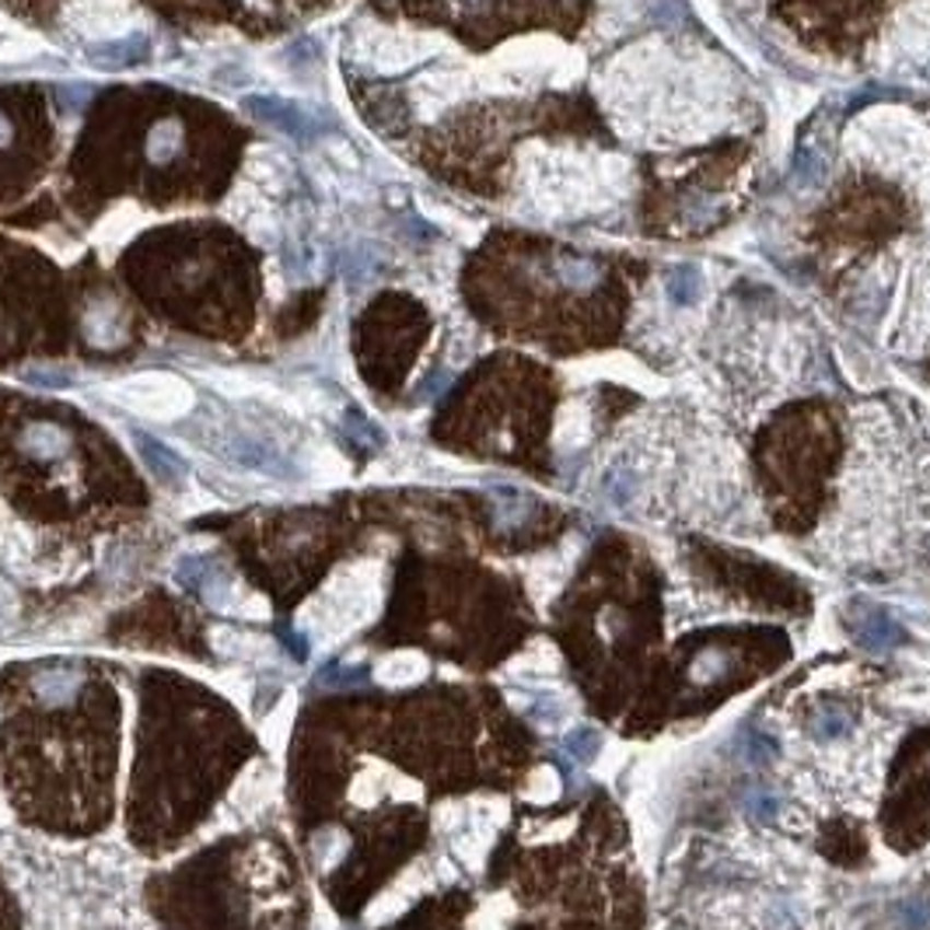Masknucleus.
<instances>
[{
    "label": "nucleus",
    "mask_w": 930,
    "mask_h": 930,
    "mask_svg": "<svg viewBox=\"0 0 930 930\" xmlns=\"http://www.w3.org/2000/svg\"><path fill=\"white\" fill-rule=\"evenodd\" d=\"M839 434L818 406H794L759 438V465L770 493L783 508V525L801 528L804 511L815 508L818 487L833 476Z\"/></svg>",
    "instance_id": "nucleus-1"
},
{
    "label": "nucleus",
    "mask_w": 930,
    "mask_h": 930,
    "mask_svg": "<svg viewBox=\"0 0 930 930\" xmlns=\"http://www.w3.org/2000/svg\"><path fill=\"white\" fill-rule=\"evenodd\" d=\"M374 605H379V574L368 567L344 570V574H336L326 592L301 613V630L312 640L336 643L347 633H353L357 626H364V619L374 613Z\"/></svg>",
    "instance_id": "nucleus-2"
},
{
    "label": "nucleus",
    "mask_w": 930,
    "mask_h": 930,
    "mask_svg": "<svg viewBox=\"0 0 930 930\" xmlns=\"http://www.w3.org/2000/svg\"><path fill=\"white\" fill-rule=\"evenodd\" d=\"M885 829L892 844H914L930 829V731L906 745L885 804Z\"/></svg>",
    "instance_id": "nucleus-3"
},
{
    "label": "nucleus",
    "mask_w": 930,
    "mask_h": 930,
    "mask_svg": "<svg viewBox=\"0 0 930 930\" xmlns=\"http://www.w3.org/2000/svg\"><path fill=\"white\" fill-rule=\"evenodd\" d=\"M109 399L144 420H178L196 406L193 385L168 371H144L109 385Z\"/></svg>",
    "instance_id": "nucleus-4"
},
{
    "label": "nucleus",
    "mask_w": 930,
    "mask_h": 930,
    "mask_svg": "<svg viewBox=\"0 0 930 930\" xmlns=\"http://www.w3.org/2000/svg\"><path fill=\"white\" fill-rule=\"evenodd\" d=\"M357 53H361L374 70L396 74V70H406V67H414L417 60L427 57V39L423 35H414V32L361 25L357 28Z\"/></svg>",
    "instance_id": "nucleus-5"
},
{
    "label": "nucleus",
    "mask_w": 930,
    "mask_h": 930,
    "mask_svg": "<svg viewBox=\"0 0 930 930\" xmlns=\"http://www.w3.org/2000/svg\"><path fill=\"white\" fill-rule=\"evenodd\" d=\"M137 22V11L130 0H74L70 8V25L88 39H116L130 32Z\"/></svg>",
    "instance_id": "nucleus-6"
},
{
    "label": "nucleus",
    "mask_w": 930,
    "mask_h": 930,
    "mask_svg": "<svg viewBox=\"0 0 930 930\" xmlns=\"http://www.w3.org/2000/svg\"><path fill=\"white\" fill-rule=\"evenodd\" d=\"M847 626H850L853 640L868 651H885V648L903 643V626L892 616H885L882 609H874V605H853Z\"/></svg>",
    "instance_id": "nucleus-7"
},
{
    "label": "nucleus",
    "mask_w": 930,
    "mask_h": 930,
    "mask_svg": "<svg viewBox=\"0 0 930 930\" xmlns=\"http://www.w3.org/2000/svg\"><path fill=\"white\" fill-rule=\"evenodd\" d=\"M245 178H248V186L266 189V193L283 189L291 178V161L277 148H253L245 158Z\"/></svg>",
    "instance_id": "nucleus-8"
},
{
    "label": "nucleus",
    "mask_w": 930,
    "mask_h": 930,
    "mask_svg": "<svg viewBox=\"0 0 930 930\" xmlns=\"http://www.w3.org/2000/svg\"><path fill=\"white\" fill-rule=\"evenodd\" d=\"M228 213L248 231V235H256V239H266V235H270V228H274V213H270V207H266L263 193L256 186L239 189L235 196H231Z\"/></svg>",
    "instance_id": "nucleus-9"
},
{
    "label": "nucleus",
    "mask_w": 930,
    "mask_h": 930,
    "mask_svg": "<svg viewBox=\"0 0 930 930\" xmlns=\"http://www.w3.org/2000/svg\"><path fill=\"white\" fill-rule=\"evenodd\" d=\"M140 224H144V210H140L137 204H119L109 218L95 228V245L98 248H119L123 242H130L137 235Z\"/></svg>",
    "instance_id": "nucleus-10"
},
{
    "label": "nucleus",
    "mask_w": 930,
    "mask_h": 930,
    "mask_svg": "<svg viewBox=\"0 0 930 930\" xmlns=\"http://www.w3.org/2000/svg\"><path fill=\"white\" fill-rule=\"evenodd\" d=\"M427 672V661L414 651H399V654H388L379 669H374V678L379 683H392V686H403V683H414Z\"/></svg>",
    "instance_id": "nucleus-11"
},
{
    "label": "nucleus",
    "mask_w": 930,
    "mask_h": 930,
    "mask_svg": "<svg viewBox=\"0 0 930 930\" xmlns=\"http://www.w3.org/2000/svg\"><path fill=\"white\" fill-rule=\"evenodd\" d=\"M850 728V713L844 707H818L815 713V731L822 739H836V735H847Z\"/></svg>",
    "instance_id": "nucleus-12"
},
{
    "label": "nucleus",
    "mask_w": 930,
    "mask_h": 930,
    "mask_svg": "<svg viewBox=\"0 0 930 930\" xmlns=\"http://www.w3.org/2000/svg\"><path fill=\"white\" fill-rule=\"evenodd\" d=\"M696 291H700V277H696L693 266H683V270H675L672 283H669V294L678 301V305H689V301L696 298Z\"/></svg>",
    "instance_id": "nucleus-13"
},
{
    "label": "nucleus",
    "mask_w": 930,
    "mask_h": 930,
    "mask_svg": "<svg viewBox=\"0 0 930 930\" xmlns=\"http://www.w3.org/2000/svg\"><path fill=\"white\" fill-rule=\"evenodd\" d=\"M312 473L318 476V479H344V462H339V455L336 452H322V458L312 465Z\"/></svg>",
    "instance_id": "nucleus-14"
},
{
    "label": "nucleus",
    "mask_w": 930,
    "mask_h": 930,
    "mask_svg": "<svg viewBox=\"0 0 930 930\" xmlns=\"http://www.w3.org/2000/svg\"><path fill=\"white\" fill-rule=\"evenodd\" d=\"M570 748H574V753L581 756V759H592L595 753H598V739L592 735V731H578V735H570V742H567Z\"/></svg>",
    "instance_id": "nucleus-15"
},
{
    "label": "nucleus",
    "mask_w": 930,
    "mask_h": 930,
    "mask_svg": "<svg viewBox=\"0 0 930 930\" xmlns=\"http://www.w3.org/2000/svg\"><path fill=\"white\" fill-rule=\"evenodd\" d=\"M748 745H753V763H770L777 756V745L763 735H748Z\"/></svg>",
    "instance_id": "nucleus-16"
},
{
    "label": "nucleus",
    "mask_w": 930,
    "mask_h": 930,
    "mask_svg": "<svg viewBox=\"0 0 930 930\" xmlns=\"http://www.w3.org/2000/svg\"><path fill=\"white\" fill-rule=\"evenodd\" d=\"M14 613H18V598H14L11 588H8L4 581H0V623H8Z\"/></svg>",
    "instance_id": "nucleus-17"
},
{
    "label": "nucleus",
    "mask_w": 930,
    "mask_h": 930,
    "mask_svg": "<svg viewBox=\"0 0 930 930\" xmlns=\"http://www.w3.org/2000/svg\"><path fill=\"white\" fill-rule=\"evenodd\" d=\"M748 812H753L756 818H774L777 801H774V798H753V804H748Z\"/></svg>",
    "instance_id": "nucleus-18"
}]
</instances>
